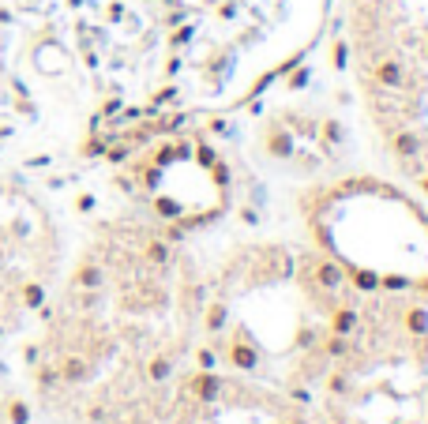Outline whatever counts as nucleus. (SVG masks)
<instances>
[{"instance_id": "2eb2a0df", "label": "nucleus", "mask_w": 428, "mask_h": 424, "mask_svg": "<svg viewBox=\"0 0 428 424\" xmlns=\"http://www.w3.org/2000/svg\"><path fill=\"white\" fill-rule=\"evenodd\" d=\"M226 327V304H211L207 308V331H222Z\"/></svg>"}, {"instance_id": "f8f14e48", "label": "nucleus", "mask_w": 428, "mask_h": 424, "mask_svg": "<svg viewBox=\"0 0 428 424\" xmlns=\"http://www.w3.org/2000/svg\"><path fill=\"white\" fill-rule=\"evenodd\" d=\"M8 421H12V424H30V405L23 402V398L8 402Z\"/></svg>"}, {"instance_id": "9b49d317", "label": "nucleus", "mask_w": 428, "mask_h": 424, "mask_svg": "<svg viewBox=\"0 0 428 424\" xmlns=\"http://www.w3.org/2000/svg\"><path fill=\"white\" fill-rule=\"evenodd\" d=\"M406 331L409 334H428V311L425 308H406Z\"/></svg>"}, {"instance_id": "aec40b11", "label": "nucleus", "mask_w": 428, "mask_h": 424, "mask_svg": "<svg viewBox=\"0 0 428 424\" xmlns=\"http://www.w3.org/2000/svg\"><path fill=\"white\" fill-rule=\"evenodd\" d=\"M57 379H60V372H57V368H42V372H38V383H42V387H53Z\"/></svg>"}, {"instance_id": "f257e3e1", "label": "nucleus", "mask_w": 428, "mask_h": 424, "mask_svg": "<svg viewBox=\"0 0 428 424\" xmlns=\"http://www.w3.org/2000/svg\"><path fill=\"white\" fill-rule=\"evenodd\" d=\"M188 390H192V398H200V402H218L226 383H222V375H214L211 368H200V372L188 379Z\"/></svg>"}, {"instance_id": "0eeeda50", "label": "nucleus", "mask_w": 428, "mask_h": 424, "mask_svg": "<svg viewBox=\"0 0 428 424\" xmlns=\"http://www.w3.org/2000/svg\"><path fill=\"white\" fill-rule=\"evenodd\" d=\"M391 147H394V154H399V158H417V154H421V139H417L414 132H399L391 139Z\"/></svg>"}, {"instance_id": "a211bd4d", "label": "nucleus", "mask_w": 428, "mask_h": 424, "mask_svg": "<svg viewBox=\"0 0 428 424\" xmlns=\"http://www.w3.org/2000/svg\"><path fill=\"white\" fill-rule=\"evenodd\" d=\"M154 211L158 214H162V218H177V214H180V203H177V199H158V203H154Z\"/></svg>"}, {"instance_id": "a878e982", "label": "nucleus", "mask_w": 428, "mask_h": 424, "mask_svg": "<svg viewBox=\"0 0 428 424\" xmlns=\"http://www.w3.org/2000/svg\"><path fill=\"white\" fill-rule=\"evenodd\" d=\"M0 334H4V327H0Z\"/></svg>"}, {"instance_id": "6e6552de", "label": "nucleus", "mask_w": 428, "mask_h": 424, "mask_svg": "<svg viewBox=\"0 0 428 424\" xmlns=\"http://www.w3.org/2000/svg\"><path fill=\"white\" fill-rule=\"evenodd\" d=\"M60 379L64 383H79V379H86V361L83 357H64V364H60Z\"/></svg>"}, {"instance_id": "f03ea898", "label": "nucleus", "mask_w": 428, "mask_h": 424, "mask_svg": "<svg viewBox=\"0 0 428 424\" xmlns=\"http://www.w3.org/2000/svg\"><path fill=\"white\" fill-rule=\"evenodd\" d=\"M226 361L233 364V368H241V372H256L259 353H256V346H252L244 334H237V338L229 342V349H226Z\"/></svg>"}, {"instance_id": "20e7f679", "label": "nucleus", "mask_w": 428, "mask_h": 424, "mask_svg": "<svg viewBox=\"0 0 428 424\" xmlns=\"http://www.w3.org/2000/svg\"><path fill=\"white\" fill-rule=\"evenodd\" d=\"M312 274H316V282H320L323 290H338V285L346 282V270L338 267V263H331V259H316Z\"/></svg>"}, {"instance_id": "412c9836", "label": "nucleus", "mask_w": 428, "mask_h": 424, "mask_svg": "<svg viewBox=\"0 0 428 424\" xmlns=\"http://www.w3.org/2000/svg\"><path fill=\"white\" fill-rule=\"evenodd\" d=\"M323 135H327V147H335V143H338V124L327 121V124H323Z\"/></svg>"}, {"instance_id": "5701e85b", "label": "nucleus", "mask_w": 428, "mask_h": 424, "mask_svg": "<svg viewBox=\"0 0 428 424\" xmlns=\"http://www.w3.org/2000/svg\"><path fill=\"white\" fill-rule=\"evenodd\" d=\"M195 361H200V368H214V349H200Z\"/></svg>"}, {"instance_id": "1a4fd4ad", "label": "nucleus", "mask_w": 428, "mask_h": 424, "mask_svg": "<svg viewBox=\"0 0 428 424\" xmlns=\"http://www.w3.org/2000/svg\"><path fill=\"white\" fill-rule=\"evenodd\" d=\"M267 150H271L274 158H289L293 154V139L285 132H271L267 135Z\"/></svg>"}, {"instance_id": "ddd939ff", "label": "nucleus", "mask_w": 428, "mask_h": 424, "mask_svg": "<svg viewBox=\"0 0 428 424\" xmlns=\"http://www.w3.org/2000/svg\"><path fill=\"white\" fill-rule=\"evenodd\" d=\"M23 304H27V308H42V304H45V290L38 282L23 285Z\"/></svg>"}, {"instance_id": "4be33fe9", "label": "nucleus", "mask_w": 428, "mask_h": 424, "mask_svg": "<svg viewBox=\"0 0 428 424\" xmlns=\"http://www.w3.org/2000/svg\"><path fill=\"white\" fill-rule=\"evenodd\" d=\"M327 387H331V394H342V390H346V375H331Z\"/></svg>"}, {"instance_id": "393cba45", "label": "nucleus", "mask_w": 428, "mask_h": 424, "mask_svg": "<svg viewBox=\"0 0 428 424\" xmlns=\"http://www.w3.org/2000/svg\"><path fill=\"white\" fill-rule=\"evenodd\" d=\"M421 191H425V196H428V177H421Z\"/></svg>"}, {"instance_id": "6ab92c4d", "label": "nucleus", "mask_w": 428, "mask_h": 424, "mask_svg": "<svg viewBox=\"0 0 428 424\" xmlns=\"http://www.w3.org/2000/svg\"><path fill=\"white\" fill-rule=\"evenodd\" d=\"M409 278H399V274H391V278H379V290H409Z\"/></svg>"}, {"instance_id": "f3484780", "label": "nucleus", "mask_w": 428, "mask_h": 424, "mask_svg": "<svg viewBox=\"0 0 428 424\" xmlns=\"http://www.w3.org/2000/svg\"><path fill=\"white\" fill-rule=\"evenodd\" d=\"M353 282H357V290H379V278L372 274V270H353Z\"/></svg>"}, {"instance_id": "423d86ee", "label": "nucleus", "mask_w": 428, "mask_h": 424, "mask_svg": "<svg viewBox=\"0 0 428 424\" xmlns=\"http://www.w3.org/2000/svg\"><path fill=\"white\" fill-rule=\"evenodd\" d=\"M102 282H106V274H102L98 263H83V267L75 270V285H79V290H98Z\"/></svg>"}, {"instance_id": "4468645a", "label": "nucleus", "mask_w": 428, "mask_h": 424, "mask_svg": "<svg viewBox=\"0 0 428 424\" xmlns=\"http://www.w3.org/2000/svg\"><path fill=\"white\" fill-rule=\"evenodd\" d=\"M147 259L154 263V267L169 263V248H165V241H150V244H147Z\"/></svg>"}, {"instance_id": "b1692460", "label": "nucleus", "mask_w": 428, "mask_h": 424, "mask_svg": "<svg viewBox=\"0 0 428 424\" xmlns=\"http://www.w3.org/2000/svg\"><path fill=\"white\" fill-rule=\"evenodd\" d=\"M414 285H417V290H425V293H428V278H417Z\"/></svg>"}, {"instance_id": "dca6fc26", "label": "nucleus", "mask_w": 428, "mask_h": 424, "mask_svg": "<svg viewBox=\"0 0 428 424\" xmlns=\"http://www.w3.org/2000/svg\"><path fill=\"white\" fill-rule=\"evenodd\" d=\"M323 349H327L331 357H346V353H350V342H346L342 334H331V338L323 342Z\"/></svg>"}, {"instance_id": "39448f33", "label": "nucleus", "mask_w": 428, "mask_h": 424, "mask_svg": "<svg viewBox=\"0 0 428 424\" xmlns=\"http://www.w3.org/2000/svg\"><path fill=\"white\" fill-rule=\"evenodd\" d=\"M353 331H357V311L353 308H335V311H331V334L350 338Z\"/></svg>"}, {"instance_id": "9d476101", "label": "nucleus", "mask_w": 428, "mask_h": 424, "mask_svg": "<svg viewBox=\"0 0 428 424\" xmlns=\"http://www.w3.org/2000/svg\"><path fill=\"white\" fill-rule=\"evenodd\" d=\"M169 372H173V364H169V357H150V364H147V379L150 383H162V379H169Z\"/></svg>"}, {"instance_id": "7ed1b4c3", "label": "nucleus", "mask_w": 428, "mask_h": 424, "mask_svg": "<svg viewBox=\"0 0 428 424\" xmlns=\"http://www.w3.org/2000/svg\"><path fill=\"white\" fill-rule=\"evenodd\" d=\"M372 71H376V83L387 86V91H399V86H406V71H402V64L394 57H379L372 64Z\"/></svg>"}]
</instances>
